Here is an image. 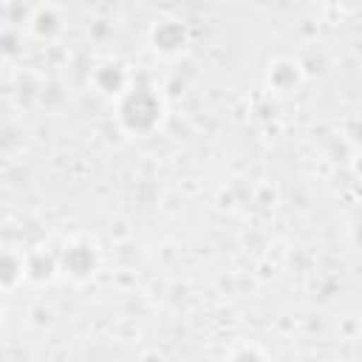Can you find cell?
<instances>
[{"label": "cell", "mask_w": 362, "mask_h": 362, "mask_svg": "<svg viewBox=\"0 0 362 362\" xmlns=\"http://www.w3.org/2000/svg\"><path fill=\"white\" fill-rule=\"evenodd\" d=\"M59 269H65L74 280H88L93 277V272L99 269V255L90 243L85 240H74L62 249L59 255Z\"/></svg>", "instance_id": "obj_2"}, {"label": "cell", "mask_w": 362, "mask_h": 362, "mask_svg": "<svg viewBox=\"0 0 362 362\" xmlns=\"http://www.w3.org/2000/svg\"><path fill=\"white\" fill-rule=\"evenodd\" d=\"M161 110H164V105H161L158 93L147 82H139V85H133L130 90L122 93L119 122L130 133H150L161 122Z\"/></svg>", "instance_id": "obj_1"}, {"label": "cell", "mask_w": 362, "mask_h": 362, "mask_svg": "<svg viewBox=\"0 0 362 362\" xmlns=\"http://www.w3.org/2000/svg\"><path fill=\"white\" fill-rule=\"evenodd\" d=\"M328 3H337V0H328Z\"/></svg>", "instance_id": "obj_11"}, {"label": "cell", "mask_w": 362, "mask_h": 362, "mask_svg": "<svg viewBox=\"0 0 362 362\" xmlns=\"http://www.w3.org/2000/svg\"><path fill=\"white\" fill-rule=\"evenodd\" d=\"M300 82H303V71H300V65L294 59H277L269 68V85L277 93H291Z\"/></svg>", "instance_id": "obj_5"}, {"label": "cell", "mask_w": 362, "mask_h": 362, "mask_svg": "<svg viewBox=\"0 0 362 362\" xmlns=\"http://www.w3.org/2000/svg\"><path fill=\"white\" fill-rule=\"evenodd\" d=\"M187 40H189V31H187V25L181 20H161L153 28V45L161 54H178V51H184Z\"/></svg>", "instance_id": "obj_3"}, {"label": "cell", "mask_w": 362, "mask_h": 362, "mask_svg": "<svg viewBox=\"0 0 362 362\" xmlns=\"http://www.w3.org/2000/svg\"><path fill=\"white\" fill-rule=\"evenodd\" d=\"M0 322H3V311H0Z\"/></svg>", "instance_id": "obj_10"}, {"label": "cell", "mask_w": 362, "mask_h": 362, "mask_svg": "<svg viewBox=\"0 0 362 362\" xmlns=\"http://www.w3.org/2000/svg\"><path fill=\"white\" fill-rule=\"evenodd\" d=\"M23 277H25L23 257L14 249L0 246V288H14Z\"/></svg>", "instance_id": "obj_7"}, {"label": "cell", "mask_w": 362, "mask_h": 362, "mask_svg": "<svg viewBox=\"0 0 362 362\" xmlns=\"http://www.w3.org/2000/svg\"><path fill=\"white\" fill-rule=\"evenodd\" d=\"M17 42H20V37H17V31H3L0 34V54H17Z\"/></svg>", "instance_id": "obj_9"}, {"label": "cell", "mask_w": 362, "mask_h": 362, "mask_svg": "<svg viewBox=\"0 0 362 362\" xmlns=\"http://www.w3.org/2000/svg\"><path fill=\"white\" fill-rule=\"evenodd\" d=\"M93 85L105 96H122L127 90V85H130V74L124 71L122 62H102L93 71Z\"/></svg>", "instance_id": "obj_4"}, {"label": "cell", "mask_w": 362, "mask_h": 362, "mask_svg": "<svg viewBox=\"0 0 362 362\" xmlns=\"http://www.w3.org/2000/svg\"><path fill=\"white\" fill-rule=\"evenodd\" d=\"M23 266H25V277L34 280V283H48V280L59 272V260H57L51 252H45V249L31 252V255L23 260Z\"/></svg>", "instance_id": "obj_6"}, {"label": "cell", "mask_w": 362, "mask_h": 362, "mask_svg": "<svg viewBox=\"0 0 362 362\" xmlns=\"http://www.w3.org/2000/svg\"><path fill=\"white\" fill-rule=\"evenodd\" d=\"M31 28H34L37 37L51 40V37L62 28V25H59V14H57L54 8H40V11L34 14V20H31Z\"/></svg>", "instance_id": "obj_8"}]
</instances>
